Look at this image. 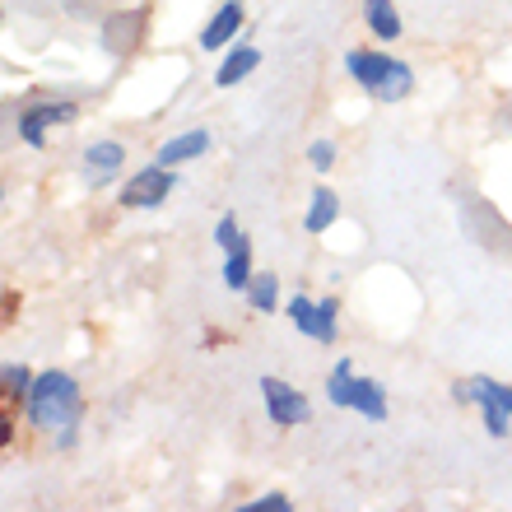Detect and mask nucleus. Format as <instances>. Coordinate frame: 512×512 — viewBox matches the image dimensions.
Listing matches in <instances>:
<instances>
[{
    "mask_svg": "<svg viewBox=\"0 0 512 512\" xmlns=\"http://www.w3.org/2000/svg\"><path fill=\"white\" fill-rule=\"evenodd\" d=\"M80 382L70 378V373H42L33 378L28 387V419L38 424V429H61L70 433V424L80 419Z\"/></svg>",
    "mask_w": 512,
    "mask_h": 512,
    "instance_id": "obj_1",
    "label": "nucleus"
},
{
    "mask_svg": "<svg viewBox=\"0 0 512 512\" xmlns=\"http://www.w3.org/2000/svg\"><path fill=\"white\" fill-rule=\"evenodd\" d=\"M345 70L359 89H368L382 103H401L415 89V70L387 52H345Z\"/></svg>",
    "mask_w": 512,
    "mask_h": 512,
    "instance_id": "obj_2",
    "label": "nucleus"
},
{
    "mask_svg": "<svg viewBox=\"0 0 512 512\" xmlns=\"http://www.w3.org/2000/svg\"><path fill=\"white\" fill-rule=\"evenodd\" d=\"M461 405H480L485 410V429L494 438H508V419H512V387L508 382H494V378H471V382H457L452 387Z\"/></svg>",
    "mask_w": 512,
    "mask_h": 512,
    "instance_id": "obj_3",
    "label": "nucleus"
},
{
    "mask_svg": "<svg viewBox=\"0 0 512 512\" xmlns=\"http://www.w3.org/2000/svg\"><path fill=\"white\" fill-rule=\"evenodd\" d=\"M326 396H331V405H340V410H359V415H368V419H387V391H382L373 378L331 373Z\"/></svg>",
    "mask_w": 512,
    "mask_h": 512,
    "instance_id": "obj_4",
    "label": "nucleus"
},
{
    "mask_svg": "<svg viewBox=\"0 0 512 512\" xmlns=\"http://www.w3.org/2000/svg\"><path fill=\"white\" fill-rule=\"evenodd\" d=\"M289 322L303 331V336H312L317 345H331L336 340V298H322V303H312L308 294H294L289 298Z\"/></svg>",
    "mask_w": 512,
    "mask_h": 512,
    "instance_id": "obj_5",
    "label": "nucleus"
},
{
    "mask_svg": "<svg viewBox=\"0 0 512 512\" xmlns=\"http://www.w3.org/2000/svg\"><path fill=\"white\" fill-rule=\"evenodd\" d=\"M261 401H266L270 419L284 424V429H294V424H308L312 419V401L298 387L280 382V378H261Z\"/></svg>",
    "mask_w": 512,
    "mask_h": 512,
    "instance_id": "obj_6",
    "label": "nucleus"
},
{
    "mask_svg": "<svg viewBox=\"0 0 512 512\" xmlns=\"http://www.w3.org/2000/svg\"><path fill=\"white\" fill-rule=\"evenodd\" d=\"M168 191H173V168L154 163V168H140L122 187V205H131V210H154V205L168 201Z\"/></svg>",
    "mask_w": 512,
    "mask_h": 512,
    "instance_id": "obj_7",
    "label": "nucleus"
},
{
    "mask_svg": "<svg viewBox=\"0 0 512 512\" xmlns=\"http://www.w3.org/2000/svg\"><path fill=\"white\" fill-rule=\"evenodd\" d=\"M122 163H126V149L117 140H98V145L84 149V182L103 187V182H112V177L122 173Z\"/></svg>",
    "mask_w": 512,
    "mask_h": 512,
    "instance_id": "obj_8",
    "label": "nucleus"
},
{
    "mask_svg": "<svg viewBox=\"0 0 512 512\" xmlns=\"http://www.w3.org/2000/svg\"><path fill=\"white\" fill-rule=\"evenodd\" d=\"M61 122H75V103H47V108H33L19 117V135H24L33 149L47 145V126H61Z\"/></svg>",
    "mask_w": 512,
    "mask_h": 512,
    "instance_id": "obj_9",
    "label": "nucleus"
},
{
    "mask_svg": "<svg viewBox=\"0 0 512 512\" xmlns=\"http://www.w3.org/2000/svg\"><path fill=\"white\" fill-rule=\"evenodd\" d=\"M238 28H243V0H224V5L215 10V19L205 24L201 47H205V52H219V47H229V42L238 38Z\"/></svg>",
    "mask_w": 512,
    "mask_h": 512,
    "instance_id": "obj_10",
    "label": "nucleus"
},
{
    "mask_svg": "<svg viewBox=\"0 0 512 512\" xmlns=\"http://www.w3.org/2000/svg\"><path fill=\"white\" fill-rule=\"evenodd\" d=\"M205 149H210V131H205V126H191V131L173 135V140H163L159 154H154V163H163V168H173V163H191V159H201Z\"/></svg>",
    "mask_w": 512,
    "mask_h": 512,
    "instance_id": "obj_11",
    "label": "nucleus"
},
{
    "mask_svg": "<svg viewBox=\"0 0 512 512\" xmlns=\"http://www.w3.org/2000/svg\"><path fill=\"white\" fill-rule=\"evenodd\" d=\"M364 24H368V33L382 38V42L401 38V14H396L391 0H364Z\"/></svg>",
    "mask_w": 512,
    "mask_h": 512,
    "instance_id": "obj_12",
    "label": "nucleus"
},
{
    "mask_svg": "<svg viewBox=\"0 0 512 512\" xmlns=\"http://www.w3.org/2000/svg\"><path fill=\"white\" fill-rule=\"evenodd\" d=\"M256 66H261V52H256V47H238V52H229L224 56V66L215 70V84L219 89H233V84L247 80Z\"/></svg>",
    "mask_w": 512,
    "mask_h": 512,
    "instance_id": "obj_13",
    "label": "nucleus"
},
{
    "mask_svg": "<svg viewBox=\"0 0 512 512\" xmlns=\"http://www.w3.org/2000/svg\"><path fill=\"white\" fill-rule=\"evenodd\" d=\"M336 219H340L336 191L317 187V191H312V205H308V219H303V229H308V233H326L331 224H336Z\"/></svg>",
    "mask_w": 512,
    "mask_h": 512,
    "instance_id": "obj_14",
    "label": "nucleus"
},
{
    "mask_svg": "<svg viewBox=\"0 0 512 512\" xmlns=\"http://www.w3.org/2000/svg\"><path fill=\"white\" fill-rule=\"evenodd\" d=\"M224 284H229L233 294H247V284H252V247H233L229 252V266H224Z\"/></svg>",
    "mask_w": 512,
    "mask_h": 512,
    "instance_id": "obj_15",
    "label": "nucleus"
},
{
    "mask_svg": "<svg viewBox=\"0 0 512 512\" xmlns=\"http://www.w3.org/2000/svg\"><path fill=\"white\" fill-rule=\"evenodd\" d=\"M247 303H252V312H275V303H280V280L275 275H252V284H247Z\"/></svg>",
    "mask_w": 512,
    "mask_h": 512,
    "instance_id": "obj_16",
    "label": "nucleus"
},
{
    "mask_svg": "<svg viewBox=\"0 0 512 512\" xmlns=\"http://www.w3.org/2000/svg\"><path fill=\"white\" fill-rule=\"evenodd\" d=\"M215 243L224 247V252L243 247V233H238V219H233V215H219V224H215Z\"/></svg>",
    "mask_w": 512,
    "mask_h": 512,
    "instance_id": "obj_17",
    "label": "nucleus"
},
{
    "mask_svg": "<svg viewBox=\"0 0 512 512\" xmlns=\"http://www.w3.org/2000/svg\"><path fill=\"white\" fill-rule=\"evenodd\" d=\"M308 163L317 168V173H326L331 163H336V145L331 140H312V149H308Z\"/></svg>",
    "mask_w": 512,
    "mask_h": 512,
    "instance_id": "obj_18",
    "label": "nucleus"
},
{
    "mask_svg": "<svg viewBox=\"0 0 512 512\" xmlns=\"http://www.w3.org/2000/svg\"><path fill=\"white\" fill-rule=\"evenodd\" d=\"M261 508H275V512H289V499L284 494H261V499H252L243 512H261Z\"/></svg>",
    "mask_w": 512,
    "mask_h": 512,
    "instance_id": "obj_19",
    "label": "nucleus"
},
{
    "mask_svg": "<svg viewBox=\"0 0 512 512\" xmlns=\"http://www.w3.org/2000/svg\"><path fill=\"white\" fill-rule=\"evenodd\" d=\"M5 387H10V391H28V387H33V378H28V368H24V364L5 368Z\"/></svg>",
    "mask_w": 512,
    "mask_h": 512,
    "instance_id": "obj_20",
    "label": "nucleus"
}]
</instances>
